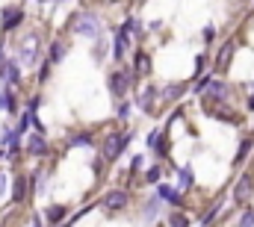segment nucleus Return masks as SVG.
<instances>
[{
    "mask_svg": "<svg viewBox=\"0 0 254 227\" xmlns=\"http://www.w3.org/2000/svg\"><path fill=\"white\" fill-rule=\"evenodd\" d=\"M178 180H181V189H184V192L192 189V186H195V171H192V166H187V169L178 171Z\"/></svg>",
    "mask_w": 254,
    "mask_h": 227,
    "instance_id": "f3484780",
    "label": "nucleus"
},
{
    "mask_svg": "<svg viewBox=\"0 0 254 227\" xmlns=\"http://www.w3.org/2000/svg\"><path fill=\"white\" fill-rule=\"evenodd\" d=\"M219 207H222V201H216V204H213V210H207V216L201 219V227H210V222H213V219H216V213H219Z\"/></svg>",
    "mask_w": 254,
    "mask_h": 227,
    "instance_id": "b1692460",
    "label": "nucleus"
},
{
    "mask_svg": "<svg viewBox=\"0 0 254 227\" xmlns=\"http://www.w3.org/2000/svg\"><path fill=\"white\" fill-rule=\"evenodd\" d=\"M27 151H30L33 157H42V154H48V142H45V136H42V133L30 136V139H27Z\"/></svg>",
    "mask_w": 254,
    "mask_h": 227,
    "instance_id": "4468645a",
    "label": "nucleus"
},
{
    "mask_svg": "<svg viewBox=\"0 0 254 227\" xmlns=\"http://www.w3.org/2000/svg\"><path fill=\"white\" fill-rule=\"evenodd\" d=\"M207 83H210V77H201V80H198V86H195V92H204V89H207Z\"/></svg>",
    "mask_w": 254,
    "mask_h": 227,
    "instance_id": "c756f323",
    "label": "nucleus"
},
{
    "mask_svg": "<svg viewBox=\"0 0 254 227\" xmlns=\"http://www.w3.org/2000/svg\"><path fill=\"white\" fill-rule=\"evenodd\" d=\"M27 186H30V180H27L24 174H18V177H15V189H12V201H15V204L27 198Z\"/></svg>",
    "mask_w": 254,
    "mask_h": 227,
    "instance_id": "dca6fc26",
    "label": "nucleus"
},
{
    "mask_svg": "<svg viewBox=\"0 0 254 227\" xmlns=\"http://www.w3.org/2000/svg\"><path fill=\"white\" fill-rule=\"evenodd\" d=\"M65 213H68V210H65L63 204H54V207H48V210H45V219H48L51 225H63Z\"/></svg>",
    "mask_w": 254,
    "mask_h": 227,
    "instance_id": "2eb2a0df",
    "label": "nucleus"
},
{
    "mask_svg": "<svg viewBox=\"0 0 254 227\" xmlns=\"http://www.w3.org/2000/svg\"><path fill=\"white\" fill-rule=\"evenodd\" d=\"M160 95H157V89L154 86H145L139 95H136V107L142 110V113H154V101H157Z\"/></svg>",
    "mask_w": 254,
    "mask_h": 227,
    "instance_id": "9b49d317",
    "label": "nucleus"
},
{
    "mask_svg": "<svg viewBox=\"0 0 254 227\" xmlns=\"http://www.w3.org/2000/svg\"><path fill=\"white\" fill-rule=\"evenodd\" d=\"M133 71L139 74V77H151V71H154V65H151V57H148V51H136L133 54Z\"/></svg>",
    "mask_w": 254,
    "mask_h": 227,
    "instance_id": "f8f14e48",
    "label": "nucleus"
},
{
    "mask_svg": "<svg viewBox=\"0 0 254 227\" xmlns=\"http://www.w3.org/2000/svg\"><path fill=\"white\" fill-rule=\"evenodd\" d=\"M213 39H216V30H213V27H207V30H204V42H213Z\"/></svg>",
    "mask_w": 254,
    "mask_h": 227,
    "instance_id": "c85d7f7f",
    "label": "nucleus"
},
{
    "mask_svg": "<svg viewBox=\"0 0 254 227\" xmlns=\"http://www.w3.org/2000/svg\"><path fill=\"white\" fill-rule=\"evenodd\" d=\"M139 3H145V0H139Z\"/></svg>",
    "mask_w": 254,
    "mask_h": 227,
    "instance_id": "e433bc0d",
    "label": "nucleus"
},
{
    "mask_svg": "<svg viewBox=\"0 0 254 227\" xmlns=\"http://www.w3.org/2000/svg\"><path fill=\"white\" fill-rule=\"evenodd\" d=\"M71 30H74L77 36H83V39H101L104 24H101V18H98L95 12L83 9V12H74V15H71Z\"/></svg>",
    "mask_w": 254,
    "mask_h": 227,
    "instance_id": "f257e3e1",
    "label": "nucleus"
},
{
    "mask_svg": "<svg viewBox=\"0 0 254 227\" xmlns=\"http://www.w3.org/2000/svg\"><path fill=\"white\" fill-rule=\"evenodd\" d=\"M234 54H237V42L234 39H228L225 45H222V51H219V57H216V74H225L228 71V65H231V59H234Z\"/></svg>",
    "mask_w": 254,
    "mask_h": 227,
    "instance_id": "1a4fd4ad",
    "label": "nucleus"
},
{
    "mask_svg": "<svg viewBox=\"0 0 254 227\" xmlns=\"http://www.w3.org/2000/svg\"><path fill=\"white\" fill-rule=\"evenodd\" d=\"M169 227H190V219H187V213L175 210V213L169 216Z\"/></svg>",
    "mask_w": 254,
    "mask_h": 227,
    "instance_id": "4be33fe9",
    "label": "nucleus"
},
{
    "mask_svg": "<svg viewBox=\"0 0 254 227\" xmlns=\"http://www.w3.org/2000/svg\"><path fill=\"white\" fill-rule=\"evenodd\" d=\"M127 142H130V133H113V136H107V139H104V148H101V157H104L107 163H116V160L125 154Z\"/></svg>",
    "mask_w": 254,
    "mask_h": 227,
    "instance_id": "f03ea898",
    "label": "nucleus"
},
{
    "mask_svg": "<svg viewBox=\"0 0 254 227\" xmlns=\"http://www.w3.org/2000/svg\"><path fill=\"white\" fill-rule=\"evenodd\" d=\"M204 110L213 115V118L225 121V124H234V127H237V124H243V115L234 113L228 104H216V101H207V98H204Z\"/></svg>",
    "mask_w": 254,
    "mask_h": 227,
    "instance_id": "20e7f679",
    "label": "nucleus"
},
{
    "mask_svg": "<svg viewBox=\"0 0 254 227\" xmlns=\"http://www.w3.org/2000/svg\"><path fill=\"white\" fill-rule=\"evenodd\" d=\"M0 110H6V92L0 89Z\"/></svg>",
    "mask_w": 254,
    "mask_h": 227,
    "instance_id": "7c9ffc66",
    "label": "nucleus"
},
{
    "mask_svg": "<svg viewBox=\"0 0 254 227\" xmlns=\"http://www.w3.org/2000/svg\"><path fill=\"white\" fill-rule=\"evenodd\" d=\"M254 195V174H243L240 180H237V186H234V204H249Z\"/></svg>",
    "mask_w": 254,
    "mask_h": 227,
    "instance_id": "423d86ee",
    "label": "nucleus"
},
{
    "mask_svg": "<svg viewBox=\"0 0 254 227\" xmlns=\"http://www.w3.org/2000/svg\"><path fill=\"white\" fill-rule=\"evenodd\" d=\"M68 145H71V148H86V145H92V136H89V133H77V136H71Z\"/></svg>",
    "mask_w": 254,
    "mask_h": 227,
    "instance_id": "5701e85b",
    "label": "nucleus"
},
{
    "mask_svg": "<svg viewBox=\"0 0 254 227\" xmlns=\"http://www.w3.org/2000/svg\"><path fill=\"white\" fill-rule=\"evenodd\" d=\"M104 207H107V213H125L127 207H130V192H127V189H113V192H107V195H104Z\"/></svg>",
    "mask_w": 254,
    "mask_h": 227,
    "instance_id": "39448f33",
    "label": "nucleus"
},
{
    "mask_svg": "<svg viewBox=\"0 0 254 227\" xmlns=\"http://www.w3.org/2000/svg\"><path fill=\"white\" fill-rule=\"evenodd\" d=\"M33 227H42V219H33Z\"/></svg>",
    "mask_w": 254,
    "mask_h": 227,
    "instance_id": "473e14b6",
    "label": "nucleus"
},
{
    "mask_svg": "<svg viewBox=\"0 0 254 227\" xmlns=\"http://www.w3.org/2000/svg\"><path fill=\"white\" fill-rule=\"evenodd\" d=\"M252 145H254V136H246L243 142H240V151H237V157H234V166H240L246 157H249V151H252Z\"/></svg>",
    "mask_w": 254,
    "mask_h": 227,
    "instance_id": "aec40b11",
    "label": "nucleus"
},
{
    "mask_svg": "<svg viewBox=\"0 0 254 227\" xmlns=\"http://www.w3.org/2000/svg\"><path fill=\"white\" fill-rule=\"evenodd\" d=\"M65 54H68L65 42H54V45H51V62H63Z\"/></svg>",
    "mask_w": 254,
    "mask_h": 227,
    "instance_id": "412c9836",
    "label": "nucleus"
},
{
    "mask_svg": "<svg viewBox=\"0 0 254 227\" xmlns=\"http://www.w3.org/2000/svg\"><path fill=\"white\" fill-rule=\"evenodd\" d=\"M0 160H3V154H0Z\"/></svg>",
    "mask_w": 254,
    "mask_h": 227,
    "instance_id": "c9c22d12",
    "label": "nucleus"
},
{
    "mask_svg": "<svg viewBox=\"0 0 254 227\" xmlns=\"http://www.w3.org/2000/svg\"><path fill=\"white\" fill-rule=\"evenodd\" d=\"M130 166H133V171H139L142 166H145V157H133V163H130Z\"/></svg>",
    "mask_w": 254,
    "mask_h": 227,
    "instance_id": "cd10ccee",
    "label": "nucleus"
},
{
    "mask_svg": "<svg viewBox=\"0 0 254 227\" xmlns=\"http://www.w3.org/2000/svg\"><path fill=\"white\" fill-rule=\"evenodd\" d=\"M130 83H133V74L130 71H113L110 74V80H107V86H110V95L116 98V101H125L127 92H130Z\"/></svg>",
    "mask_w": 254,
    "mask_h": 227,
    "instance_id": "7ed1b4c3",
    "label": "nucleus"
},
{
    "mask_svg": "<svg viewBox=\"0 0 254 227\" xmlns=\"http://www.w3.org/2000/svg\"><path fill=\"white\" fill-rule=\"evenodd\" d=\"M237 227H254V213H252V210H246V213L240 216V222H237Z\"/></svg>",
    "mask_w": 254,
    "mask_h": 227,
    "instance_id": "393cba45",
    "label": "nucleus"
},
{
    "mask_svg": "<svg viewBox=\"0 0 254 227\" xmlns=\"http://www.w3.org/2000/svg\"><path fill=\"white\" fill-rule=\"evenodd\" d=\"M157 201H166V204H172L175 210H181V207H184L181 192H175V186H166V183H160V186H157Z\"/></svg>",
    "mask_w": 254,
    "mask_h": 227,
    "instance_id": "9d476101",
    "label": "nucleus"
},
{
    "mask_svg": "<svg viewBox=\"0 0 254 227\" xmlns=\"http://www.w3.org/2000/svg\"><path fill=\"white\" fill-rule=\"evenodd\" d=\"M204 92H207V101H216V104H228V98H231V86L222 80H213V77H210Z\"/></svg>",
    "mask_w": 254,
    "mask_h": 227,
    "instance_id": "6e6552de",
    "label": "nucleus"
},
{
    "mask_svg": "<svg viewBox=\"0 0 254 227\" xmlns=\"http://www.w3.org/2000/svg\"><path fill=\"white\" fill-rule=\"evenodd\" d=\"M157 219V201H148L145 204V222H154Z\"/></svg>",
    "mask_w": 254,
    "mask_h": 227,
    "instance_id": "a878e982",
    "label": "nucleus"
},
{
    "mask_svg": "<svg viewBox=\"0 0 254 227\" xmlns=\"http://www.w3.org/2000/svg\"><path fill=\"white\" fill-rule=\"evenodd\" d=\"M3 77H6L12 86H18V83H21V71H18V62H12V59H9V62H6V68H3Z\"/></svg>",
    "mask_w": 254,
    "mask_h": 227,
    "instance_id": "a211bd4d",
    "label": "nucleus"
},
{
    "mask_svg": "<svg viewBox=\"0 0 254 227\" xmlns=\"http://www.w3.org/2000/svg\"><path fill=\"white\" fill-rule=\"evenodd\" d=\"M21 21H24V12L18 6H6L3 9V30H15Z\"/></svg>",
    "mask_w": 254,
    "mask_h": 227,
    "instance_id": "ddd939ff",
    "label": "nucleus"
},
{
    "mask_svg": "<svg viewBox=\"0 0 254 227\" xmlns=\"http://www.w3.org/2000/svg\"><path fill=\"white\" fill-rule=\"evenodd\" d=\"M18 59H21L24 65H33V62L39 59V36H36V33H30V36L21 42V48H18Z\"/></svg>",
    "mask_w": 254,
    "mask_h": 227,
    "instance_id": "0eeeda50",
    "label": "nucleus"
},
{
    "mask_svg": "<svg viewBox=\"0 0 254 227\" xmlns=\"http://www.w3.org/2000/svg\"><path fill=\"white\" fill-rule=\"evenodd\" d=\"M249 110H254V95L249 98Z\"/></svg>",
    "mask_w": 254,
    "mask_h": 227,
    "instance_id": "72a5a7b5",
    "label": "nucleus"
},
{
    "mask_svg": "<svg viewBox=\"0 0 254 227\" xmlns=\"http://www.w3.org/2000/svg\"><path fill=\"white\" fill-rule=\"evenodd\" d=\"M160 166H154V169H148V174H145V180H148V183H157V180H160Z\"/></svg>",
    "mask_w": 254,
    "mask_h": 227,
    "instance_id": "bb28decb",
    "label": "nucleus"
},
{
    "mask_svg": "<svg viewBox=\"0 0 254 227\" xmlns=\"http://www.w3.org/2000/svg\"><path fill=\"white\" fill-rule=\"evenodd\" d=\"M107 3H122V0H107Z\"/></svg>",
    "mask_w": 254,
    "mask_h": 227,
    "instance_id": "f704fd0d",
    "label": "nucleus"
},
{
    "mask_svg": "<svg viewBox=\"0 0 254 227\" xmlns=\"http://www.w3.org/2000/svg\"><path fill=\"white\" fill-rule=\"evenodd\" d=\"M3 68H6V62H3V48H0V77H3Z\"/></svg>",
    "mask_w": 254,
    "mask_h": 227,
    "instance_id": "2f4dec72",
    "label": "nucleus"
},
{
    "mask_svg": "<svg viewBox=\"0 0 254 227\" xmlns=\"http://www.w3.org/2000/svg\"><path fill=\"white\" fill-rule=\"evenodd\" d=\"M181 92H187V83H175V86H166L160 98H163V101H178V98H181Z\"/></svg>",
    "mask_w": 254,
    "mask_h": 227,
    "instance_id": "6ab92c4d",
    "label": "nucleus"
}]
</instances>
